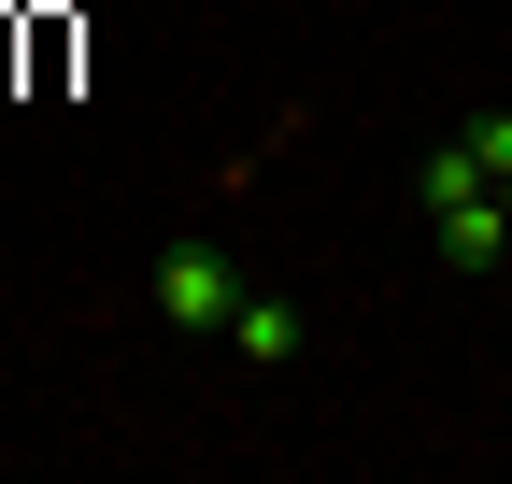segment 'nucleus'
<instances>
[{
	"label": "nucleus",
	"instance_id": "nucleus-1",
	"mask_svg": "<svg viewBox=\"0 0 512 484\" xmlns=\"http://www.w3.org/2000/svg\"><path fill=\"white\" fill-rule=\"evenodd\" d=\"M143 299H157V328H185V342H214V328L242 314V257H228V242H200V228H185V242H157V271H143Z\"/></svg>",
	"mask_w": 512,
	"mask_h": 484
},
{
	"label": "nucleus",
	"instance_id": "nucleus-2",
	"mask_svg": "<svg viewBox=\"0 0 512 484\" xmlns=\"http://www.w3.org/2000/svg\"><path fill=\"white\" fill-rule=\"evenodd\" d=\"M427 257L484 285V271L512 257V214H498V186H470V200H427Z\"/></svg>",
	"mask_w": 512,
	"mask_h": 484
},
{
	"label": "nucleus",
	"instance_id": "nucleus-3",
	"mask_svg": "<svg viewBox=\"0 0 512 484\" xmlns=\"http://www.w3.org/2000/svg\"><path fill=\"white\" fill-rule=\"evenodd\" d=\"M214 342L242 356V371H285V356H299V299H271V285H242V314H228Z\"/></svg>",
	"mask_w": 512,
	"mask_h": 484
},
{
	"label": "nucleus",
	"instance_id": "nucleus-4",
	"mask_svg": "<svg viewBox=\"0 0 512 484\" xmlns=\"http://www.w3.org/2000/svg\"><path fill=\"white\" fill-rule=\"evenodd\" d=\"M413 186H427V200H470V186H484V157H470V143H427V171H413Z\"/></svg>",
	"mask_w": 512,
	"mask_h": 484
},
{
	"label": "nucleus",
	"instance_id": "nucleus-5",
	"mask_svg": "<svg viewBox=\"0 0 512 484\" xmlns=\"http://www.w3.org/2000/svg\"><path fill=\"white\" fill-rule=\"evenodd\" d=\"M498 214H512V171H498Z\"/></svg>",
	"mask_w": 512,
	"mask_h": 484
}]
</instances>
